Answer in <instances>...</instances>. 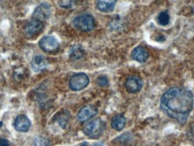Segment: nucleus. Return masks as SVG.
I'll list each match as a JSON object with an SVG mask.
<instances>
[{
    "instance_id": "obj_8",
    "label": "nucleus",
    "mask_w": 194,
    "mask_h": 146,
    "mask_svg": "<svg viewBox=\"0 0 194 146\" xmlns=\"http://www.w3.org/2000/svg\"><path fill=\"white\" fill-rule=\"evenodd\" d=\"M96 114H97L96 107H94L93 106H91V105H88L79 111L77 114V119L81 123H85V122H87L88 120H90L94 116H96Z\"/></svg>"
},
{
    "instance_id": "obj_9",
    "label": "nucleus",
    "mask_w": 194,
    "mask_h": 146,
    "mask_svg": "<svg viewBox=\"0 0 194 146\" xmlns=\"http://www.w3.org/2000/svg\"><path fill=\"white\" fill-rule=\"evenodd\" d=\"M44 28V24L42 21L39 20H32L31 22H29L26 25H25V34L29 35V36H33L38 34H40L42 29Z\"/></svg>"
},
{
    "instance_id": "obj_21",
    "label": "nucleus",
    "mask_w": 194,
    "mask_h": 146,
    "mask_svg": "<svg viewBox=\"0 0 194 146\" xmlns=\"http://www.w3.org/2000/svg\"><path fill=\"white\" fill-rule=\"evenodd\" d=\"M93 146H102V143H94Z\"/></svg>"
},
{
    "instance_id": "obj_23",
    "label": "nucleus",
    "mask_w": 194,
    "mask_h": 146,
    "mask_svg": "<svg viewBox=\"0 0 194 146\" xmlns=\"http://www.w3.org/2000/svg\"><path fill=\"white\" fill-rule=\"evenodd\" d=\"M2 124H3V123H2V122H0V127L2 126Z\"/></svg>"
},
{
    "instance_id": "obj_19",
    "label": "nucleus",
    "mask_w": 194,
    "mask_h": 146,
    "mask_svg": "<svg viewBox=\"0 0 194 146\" xmlns=\"http://www.w3.org/2000/svg\"><path fill=\"white\" fill-rule=\"evenodd\" d=\"M97 84L100 86V87H106L109 84V81H108V78L106 76H100L98 79H97Z\"/></svg>"
},
{
    "instance_id": "obj_17",
    "label": "nucleus",
    "mask_w": 194,
    "mask_h": 146,
    "mask_svg": "<svg viewBox=\"0 0 194 146\" xmlns=\"http://www.w3.org/2000/svg\"><path fill=\"white\" fill-rule=\"evenodd\" d=\"M34 146H50V142L43 136H38L34 140Z\"/></svg>"
},
{
    "instance_id": "obj_6",
    "label": "nucleus",
    "mask_w": 194,
    "mask_h": 146,
    "mask_svg": "<svg viewBox=\"0 0 194 146\" xmlns=\"http://www.w3.org/2000/svg\"><path fill=\"white\" fill-rule=\"evenodd\" d=\"M40 47L43 51L52 52L57 51L59 47L57 40L53 36H45L40 41Z\"/></svg>"
},
{
    "instance_id": "obj_18",
    "label": "nucleus",
    "mask_w": 194,
    "mask_h": 146,
    "mask_svg": "<svg viewBox=\"0 0 194 146\" xmlns=\"http://www.w3.org/2000/svg\"><path fill=\"white\" fill-rule=\"evenodd\" d=\"M76 4V0H59V6L63 8H70Z\"/></svg>"
},
{
    "instance_id": "obj_16",
    "label": "nucleus",
    "mask_w": 194,
    "mask_h": 146,
    "mask_svg": "<svg viewBox=\"0 0 194 146\" xmlns=\"http://www.w3.org/2000/svg\"><path fill=\"white\" fill-rule=\"evenodd\" d=\"M157 21L161 25H167L170 22V15L167 12H162L158 15Z\"/></svg>"
},
{
    "instance_id": "obj_5",
    "label": "nucleus",
    "mask_w": 194,
    "mask_h": 146,
    "mask_svg": "<svg viewBox=\"0 0 194 146\" xmlns=\"http://www.w3.org/2000/svg\"><path fill=\"white\" fill-rule=\"evenodd\" d=\"M51 15V7L48 3H42L41 5H39L37 8H35L33 14H32V17L35 20H39V21H45L47 20Z\"/></svg>"
},
{
    "instance_id": "obj_13",
    "label": "nucleus",
    "mask_w": 194,
    "mask_h": 146,
    "mask_svg": "<svg viewBox=\"0 0 194 146\" xmlns=\"http://www.w3.org/2000/svg\"><path fill=\"white\" fill-rule=\"evenodd\" d=\"M117 0H98L97 8L103 13H111L114 10Z\"/></svg>"
},
{
    "instance_id": "obj_12",
    "label": "nucleus",
    "mask_w": 194,
    "mask_h": 146,
    "mask_svg": "<svg viewBox=\"0 0 194 146\" xmlns=\"http://www.w3.org/2000/svg\"><path fill=\"white\" fill-rule=\"evenodd\" d=\"M132 58L134 59L135 60L140 62V63H143V62H146L147 60L148 59V51H147L144 47L142 46H137L136 47L133 51H132Z\"/></svg>"
},
{
    "instance_id": "obj_14",
    "label": "nucleus",
    "mask_w": 194,
    "mask_h": 146,
    "mask_svg": "<svg viewBox=\"0 0 194 146\" xmlns=\"http://www.w3.org/2000/svg\"><path fill=\"white\" fill-rule=\"evenodd\" d=\"M125 124H126V118L122 115H117L112 120V127L116 131L122 130Z\"/></svg>"
},
{
    "instance_id": "obj_11",
    "label": "nucleus",
    "mask_w": 194,
    "mask_h": 146,
    "mask_svg": "<svg viewBox=\"0 0 194 146\" xmlns=\"http://www.w3.org/2000/svg\"><path fill=\"white\" fill-rule=\"evenodd\" d=\"M31 66H32V69L34 72H40V71L44 70L47 68L48 61L42 55H37L32 59Z\"/></svg>"
},
{
    "instance_id": "obj_3",
    "label": "nucleus",
    "mask_w": 194,
    "mask_h": 146,
    "mask_svg": "<svg viewBox=\"0 0 194 146\" xmlns=\"http://www.w3.org/2000/svg\"><path fill=\"white\" fill-rule=\"evenodd\" d=\"M72 23L76 29L82 32H90L95 27L94 18L88 14H84L77 16Z\"/></svg>"
},
{
    "instance_id": "obj_10",
    "label": "nucleus",
    "mask_w": 194,
    "mask_h": 146,
    "mask_svg": "<svg viewBox=\"0 0 194 146\" xmlns=\"http://www.w3.org/2000/svg\"><path fill=\"white\" fill-rule=\"evenodd\" d=\"M31 127V122L28 117L24 115H20L14 121V128L19 132H27Z\"/></svg>"
},
{
    "instance_id": "obj_15",
    "label": "nucleus",
    "mask_w": 194,
    "mask_h": 146,
    "mask_svg": "<svg viewBox=\"0 0 194 146\" xmlns=\"http://www.w3.org/2000/svg\"><path fill=\"white\" fill-rule=\"evenodd\" d=\"M84 55H85V52L83 51V49L78 45H76V46L72 47L70 52H69V57L73 60H80V59L84 57Z\"/></svg>"
},
{
    "instance_id": "obj_4",
    "label": "nucleus",
    "mask_w": 194,
    "mask_h": 146,
    "mask_svg": "<svg viewBox=\"0 0 194 146\" xmlns=\"http://www.w3.org/2000/svg\"><path fill=\"white\" fill-rule=\"evenodd\" d=\"M89 84V77L86 73L75 74L69 81V87L74 91H79L87 87Z\"/></svg>"
},
{
    "instance_id": "obj_20",
    "label": "nucleus",
    "mask_w": 194,
    "mask_h": 146,
    "mask_svg": "<svg viewBox=\"0 0 194 146\" xmlns=\"http://www.w3.org/2000/svg\"><path fill=\"white\" fill-rule=\"evenodd\" d=\"M9 142L6 139H0V146H8Z\"/></svg>"
},
{
    "instance_id": "obj_2",
    "label": "nucleus",
    "mask_w": 194,
    "mask_h": 146,
    "mask_svg": "<svg viewBox=\"0 0 194 146\" xmlns=\"http://www.w3.org/2000/svg\"><path fill=\"white\" fill-rule=\"evenodd\" d=\"M105 129V124L100 118L93 119L91 122L87 123L84 126V133L88 137L92 139H97L102 135Z\"/></svg>"
},
{
    "instance_id": "obj_1",
    "label": "nucleus",
    "mask_w": 194,
    "mask_h": 146,
    "mask_svg": "<svg viewBox=\"0 0 194 146\" xmlns=\"http://www.w3.org/2000/svg\"><path fill=\"white\" fill-rule=\"evenodd\" d=\"M161 107L169 117L184 123L193 107V95L184 88H170L162 96Z\"/></svg>"
},
{
    "instance_id": "obj_7",
    "label": "nucleus",
    "mask_w": 194,
    "mask_h": 146,
    "mask_svg": "<svg viewBox=\"0 0 194 146\" xmlns=\"http://www.w3.org/2000/svg\"><path fill=\"white\" fill-rule=\"evenodd\" d=\"M125 87L129 93H137L141 90L143 87V81L139 77L131 76L127 79Z\"/></svg>"
},
{
    "instance_id": "obj_22",
    "label": "nucleus",
    "mask_w": 194,
    "mask_h": 146,
    "mask_svg": "<svg viewBox=\"0 0 194 146\" xmlns=\"http://www.w3.org/2000/svg\"><path fill=\"white\" fill-rule=\"evenodd\" d=\"M81 146H88V143H83Z\"/></svg>"
}]
</instances>
